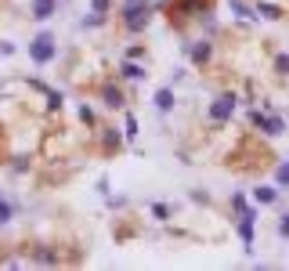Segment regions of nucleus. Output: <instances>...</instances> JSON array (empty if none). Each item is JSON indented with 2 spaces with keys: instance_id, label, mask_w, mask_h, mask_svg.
Returning a JSON list of instances; mask_svg holds the SVG:
<instances>
[{
  "instance_id": "nucleus-1",
  "label": "nucleus",
  "mask_w": 289,
  "mask_h": 271,
  "mask_svg": "<svg viewBox=\"0 0 289 271\" xmlns=\"http://www.w3.org/2000/svg\"><path fill=\"white\" fill-rule=\"evenodd\" d=\"M148 14H152V4L148 0H123V25L130 33H141L148 25Z\"/></svg>"
},
{
  "instance_id": "nucleus-2",
  "label": "nucleus",
  "mask_w": 289,
  "mask_h": 271,
  "mask_svg": "<svg viewBox=\"0 0 289 271\" xmlns=\"http://www.w3.org/2000/svg\"><path fill=\"white\" fill-rule=\"evenodd\" d=\"M54 54H58V51H54V36H51V33H40L33 43H29V58H33L36 65H47Z\"/></svg>"
},
{
  "instance_id": "nucleus-3",
  "label": "nucleus",
  "mask_w": 289,
  "mask_h": 271,
  "mask_svg": "<svg viewBox=\"0 0 289 271\" xmlns=\"http://www.w3.org/2000/svg\"><path fill=\"white\" fill-rule=\"evenodd\" d=\"M235 105H239V98H235V94H221L214 105H210V119H214V123H224V119H232Z\"/></svg>"
},
{
  "instance_id": "nucleus-4",
  "label": "nucleus",
  "mask_w": 289,
  "mask_h": 271,
  "mask_svg": "<svg viewBox=\"0 0 289 271\" xmlns=\"http://www.w3.org/2000/svg\"><path fill=\"white\" fill-rule=\"evenodd\" d=\"M250 119H253V127H261L264 134H268V138H279V134L286 130V123H282V119L279 116H264V112H250Z\"/></svg>"
},
{
  "instance_id": "nucleus-5",
  "label": "nucleus",
  "mask_w": 289,
  "mask_h": 271,
  "mask_svg": "<svg viewBox=\"0 0 289 271\" xmlns=\"http://www.w3.org/2000/svg\"><path fill=\"white\" fill-rule=\"evenodd\" d=\"M253 221H257V214L253 210H242V217H239V235H242V246H253Z\"/></svg>"
},
{
  "instance_id": "nucleus-6",
  "label": "nucleus",
  "mask_w": 289,
  "mask_h": 271,
  "mask_svg": "<svg viewBox=\"0 0 289 271\" xmlns=\"http://www.w3.org/2000/svg\"><path fill=\"white\" fill-rule=\"evenodd\" d=\"M203 7H210V0H177L170 7V18L174 14H203Z\"/></svg>"
},
{
  "instance_id": "nucleus-7",
  "label": "nucleus",
  "mask_w": 289,
  "mask_h": 271,
  "mask_svg": "<svg viewBox=\"0 0 289 271\" xmlns=\"http://www.w3.org/2000/svg\"><path fill=\"white\" fill-rule=\"evenodd\" d=\"M101 101H105V109H123V90H116L112 83H105L101 87Z\"/></svg>"
},
{
  "instance_id": "nucleus-8",
  "label": "nucleus",
  "mask_w": 289,
  "mask_h": 271,
  "mask_svg": "<svg viewBox=\"0 0 289 271\" xmlns=\"http://www.w3.org/2000/svg\"><path fill=\"white\" fill-rule=\"evenodd\" d=\"M188 54H192V62H195V65H206V62H210V54H214V47H210L206 40H199V43H192V47H188Z\"/></svg>"
},
{
  "instance_id": "nucleus-9",
  "label": "nucleus",
  "mask_w": 289,
  "mask_h": 271,
  "mask_svg": "<svg viewBox=\"0 0 289 271\" xmlns=\"http://www.w3.org/2000/svg\"><path fill=\"white\" fill-rule=\"evenodd\" d=\"M156 109H159V112H170V109H174V90H170V87H159V90H156Z\"/></svg>"
},
{
  "instance_id": "nucleus-10",
  "label": "nucleus",
  "mask_w": 289,
  "mask_h": 271,
  "mask_svg": "<svg viewBox=\"0 0 289 271\" xmlns=\"http://www.w3.org/2000/svg\"><path fill=\"white\" fill-rule=\"evenodd\" d=\"M33 14L43 22V18H51L54 14V0H33Z\"/></svg>"
},
{
  "instance_id": "nucleus-11",
  "label": "nucleus",
  "mask_w": 289,
  "mask_h": 271,
  "mask_svg": "<svg viewBox=\"0 0 289 271\" xmlns=\"http://www.w3.org/2000/svg\"><path fill=\"white\" fill-rule=\"evenodd\" d=\"M253 14H261V18H268V22H279V18H282V7H275V4H257Z\"/></svg>"
},
{
  "instance_id": "nucleus-12",
  "label": "nucleus",
  "mask_w": 289,
  "mask_h": 271,
  "mask_svg": "<svg viewBox=\"0 0 289 271\" xmlns=\"http://www.w3.org/2000/svg\"><path fill=\"white\" fill-rule=\"evenodd\" d=\"M119 72H123L127 80H145V69H141V65H134V58H127V62L119 65Z\"/></svg>"
},
{
  "instance_id": "nucleus-13",
  "label": "nucleus",
  "mask_w": 289,
  "mask_h": 271,
  "mask_svg": "<svg viewBox=\"0 0 289 271\" xmlns=\"http://www.w3.org/2000/svg\"><path fill=\"white\" fill-rule=\"evenodd\" d=\"M253 199L261 203V206H268V203H275V199H279V192H275V188H257V192H253Z\"/></svg>"
},
{
  "instance_id": "nucleus-14",
  "label": "nucleus",
  "mask_w": 289,
  "mask_h": 271,
  "mask_svg": "<svg viewBox=\"0 0 289 271\" xmlns=\"http://www.w3.org/2000/svg\"><path fill=\"white\" fill-rule=\"evenodd\" d=\"M11 217H14V206H11V203L4 199V195H0V224H7Z\"/></svg>"
},
{
  "instance_id": "nucleus-15",
  "label": "nucleus",
  "mask_w": 289,
  "mask_h": 271,
  "mask_svg": "<svg viewBox=\"0 0 289 271\" xmlns=\"http://www.w3.org/2000/svg\"><path fill=\"white\" fill-rule=\"evenodd\" d=\"M119 148V130H105V152Z\"/></svg>"
},
{
  "instance_id": "nucleus-16",
  "label": "nucleus",
  "mask_w": 289,
  "mask_h": 271,
  "mask_svg": "<svg viewBox=\"0 0 289 271\" xmlns=\"http://www.w3.org/2000/svg\"><path fill=\"white\" fill-rule=\"evenodd\" d=\"M232 11H235V14H239V18H246V22H250V18H253V11H250V7H246V4H242V0H232Z\"/></svg>"
},
{
  "instance_id": "nucleus-17",
  "label": "nucleus",
  "mask_w": 289,
  "mask_h": 271,
  "mask_svg": "<svg viewBox=\"0 0 289 271\" xmlns=\"http://www.w3.org/2000/svg\"><path fill=\"white\" fill-rule=\"evenodd\" d=\"M123 130H127V138L134 141V138H138V119H134V116H127V123H123Z\"/></svg>"
},
{
  "instance_id": "nucleus-18",
  "label": "nucleus",
  "mask_w": 289,
  "mask_h": 271,
  "mask_svg": "<svg viewBox=\"0 0 289 271\" xmlns=\"http://www.w3.org/2000/svg\"><path fill=\"white\" fill-rule=\"evenodd\" d=\"M101 22H105V14H98V11H94V14H87V18H83V25H90V29H94V25H101Z\"/></svg>"
},
{
  "instance_id": "nucleus-19",
  "label": "nucleus",
  "mask_w": 289,
  "mask_h": 271,
  "mask_svg": "<svg viewBox=\"0 0 289 271\" xmlns=\"http://www.w3.org/2000/svg\"><path fill=\"white\" fill-rule=\"evenodd\" d=\"M36 261H43V264H54L58 257H54V253H51V250H36Z\"/></svg>"
},
{
  "instance_id": "nucleus-20",
  "label": "nucleus",
  "mask_w": 289,
  "mask_h": 271,
  "mask_svg": "<svg viewBox=\"0 0 289 271\" xmlns=\"http://www.w3.org/2000/svg\"><path fill=\"white\" fill-rule=\"evenodd\" d=\"M275 69H279V72H289V54H279V58H275Z\"/></svg>"
},
{
  "instance_id": "nucleus-21",
  "label": "nucleus",
  "mask_w": 289,
  "mask_h": 271,
  "mask_svg": "<svg viewBox=\"0 0 289 271\" xmlns=\"http://www.w3.org/2000/svg\"><path fill=\"white\" fill-rule=\"evenodd\" d=\"M275 177H279V185H289V163H286V167H279Z\"/></svg>"
},
{
  "instance_id": "nucleus-22",
  "label": "nucleus",
  "mask_w": 289,
  "mask_h": 271,
  "mask_svg": "<svg viewBox=\"0 0 289 271\" xmlns=\"http://www.w3.org/2000/svg\"><path fill=\"white\" fill-rule=\"evenodd\" d=\"M279 235H282V239H289V214L279 221Z\"/></svg>"
},
{
  "instance_id": "nucleus-23",
  "label": "nucleus",
  "mask_w": 289,
  "mask_h": 271,
  "mask_svg": "<svg viewBox=\"0 0 289 271\" xmlns=\"http://www.w3.org/2000/svg\"><path fill=\"white\" fill-rule=\"evenodd\" d=\"M80 116H83V123H87V127H94V112H90L87 105H83V109H80Z\"/></svg>"
},
{
  "instance_id": "nucleus-24",
  "label": "nucleus",
  "mask_w": 289,
  "mask_h": 271,
  "mask_svg": "<svg viewBox=\"0 0 289 271\" xmlns=\"http://www.w3.org/2000/svg\"><path fill=\"white\" fill-rule=\"evenodd\" d=\"M232 206L239 210V214H242V210H250V206H246V199H242V195H232Z\"/></svg>"
},
{
  "instance_id": "nucleus-25",
  "label": "nucleus",
  "mask_w": 289,
  "mask_h": 271,
  "mask_svg": "<svg viewBox=\"0 0 289 271\" xmlns=\"http://www.w3.org/2000/svg\"><path fill=\"white\" fill-rule=\"evenodd\" d=\"M94 11H98V14H105V11H109V0H94Z\"/></svg>"
},
{
  "instance_id": "nucleus-26",
  "label": "nucleus",
  "mask_w": 289,
  "mask_h": 271,
  "mask_svg": "<svg viewBox=\"0 0 289 271\" xmlns=\"http://www.w3.org/2000/svg\"><path fill=\"white\" fill-rule=\"evenodd\" d=\"M0 145H4V138H0Z\"/></svg>"
}]
</instances>
